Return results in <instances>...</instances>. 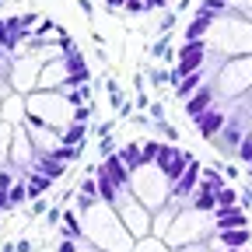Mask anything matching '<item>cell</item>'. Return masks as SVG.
I'll return each mask as SVG.
<instances>
[{
  "mask_svg": "<svg viewBox=\"0 0 252 252\" xmlns=\"http://www.w3.org/2000/svg\"><path fill=\"white\" fill-rule=\"evenodd\" d=\"M224 126H228V109H224V105H214L210 112H203V116L196 119V130H200V137H207V140H217L220 133H224Z\"/></svg>",
  "mask_w": 252,
  "mask_h": 252,
  "instance_id": "cell-1",
  "label": "cell"
},
{
  "mask_svg": "<svg viewBox=\"0 0 252 252\" xmlns=\"http://www.w3.org/2000/svg\"><path fill=\"white\" fill-rule=\"evenodd\" d=\"M214 105H217V91H214V84H210V81L193 94V98H186V112L193 116V119H200V116H203V112H210Z\"/></svg>",
  "mask_w": 252,
  "mask_h": 252,
  "instance_id": "cell-2",
  "label": "cell"
},
{
  "mask_svg": "<svg viewBox=\"0 0 252 252\" xmlns=\"http://www.w3.org/2000/svg\"><path fill=\"white\" fill-rule=\"evenodd\" d=\"M228 228H249V214L238 207H217L214 210V231H228Z\"/></svg>",
  "mask_w": 252,
  "mask_h": 252,
  "instance_id": "cell-3",
  "label": "cell"
},
{
  "mask_svg": "<svg viewBox=\"0 0 252 252\" xmlns=\"http://www.w3.org/2000/svg\"><path fill=\"white\" fill-rule=\"evenodd\" d=\"M217 249H245L249 245V228H228V231H214L210 238Z\"/></svg>",
  "mask_w": 252,
  "mask_h": 252,
  "instance_id": "cell-4",
  "label": "cell"
},
{
  "mask_svg": "<svg viewBox=\"0 0 252 252\" xmlns=\"http://www.w3.org/2000/svg\"><path fill=\"white\" fill-rule=\"evenodd\" d=\"M189 165H193V158H189V151H179V147H175V151H172V158H168V165H165V175L172 179V186H175V182L182 179V172H186Z\"/></svg>",
  "mask_w": 252,
  "mask_h": 252,
  "instance_id": "cell-5",
  "label": "cell"
},
{
  "mask_svg": "<svg viewBox=\"0 0 252 252\" xmlns=\"http://www.w3.org/2000/svg\"><path fill=\"white\" fill-rule=\"evenodd\" d=\"M203 84H207V74H203V70H196V74L182 77V81L175 84V91H179V98H193V94H196Z\"/></svg>",
  "mask_w": 252,
  "mask_h": 252,
  "instance_id": "cell-6",
  "label": "cell"
},
{
  "mask_svg": "<svg viewBox=\"0 0 252 252\" xmlns=\"http://www.w3.org/2000/svg\"><path fill=\"white\" fill-rule=\"evenodd\" d=\"M32 172H42V175H49V179H60L63 172H67V165L56 161V158H49V154H39L35 165H32Z\"/></svg>",
  "mask_w": 252,
  "mask_h": 252,
  "instance_id": "cell-7",
  "label": "cell"
},
{
  "mask_svg": "<svg viewBox=\"0 0 252 252\" xmlns=\"http://www.w3.org/2000/svg\"><path fill=\"white\" fill-rule=\"evenodd\" d=\"M25 182H28V196H42L56 179H49V175H42V172H28V175H25Z\"/></svg>",
  "mask_w": 252,
  "mask_h": 252,
  "instance_id": "cell-8",
  "label": "cell"
},
{
  "mask_svg": "<svg viewBox=\"0 0 252 252\" xmlns=\"http://www.w3.org/2000/svg\"><path fill=\"white\" fill-rule=\"evenodd\" d=\"M200 186L203 189H210V193H220L228 182H224V175L220 172H214V168H203V175H200Z\"/></svg>",
  "mask_w": 252,
  "mask_h": 252,
  "instance_id": "cell-9",
  "label": "cell"
},
{
  "mask_svg": "<svg viewBox=\"0 0 252 252\" xmlns=\"http://www.w3.org/2000/svg\"><path fill=\"white\" fill-rule=\"evenodd\" d=\"M217 207H238V193H235L231 186H224V189L217 193Z\"/></svg>",
  "mask_w": 252,
  "mask_h": 252,
  "instance_id": "cell-10",
  "label": "cell"
},
{
  "mask_svg": "<svg viewBox=\"0 0 252 252\" xmlns=\"http://www.w3.org/2000/svg\"><path fill=\"white\" fill-rule=\"evenodd\" d=\"M235 158H238V161H245V165H252V133L242 140V147L235 151Z\"/></svg>",
  "mask_w": 252,
  "mask_h": 252,
  "instance_id": "cell-11",
  "label": "cell"
},
{
  "mask_svg": "<svg viewBox=\"0 0 252 252\" xmlns=\"http://www.w3.org/2000/svg\"><path fill=\"white\" fill-rule=\"evenodd\" d=\"M56 252H77V238H67V235H63V242L56 245Z\"/></svg>",
  "mask_w": 252,
  "mask_h": 252,
  "instance_id": "cell-12",
  "label": "cell"
},
{
  "mask_svg": "<svg viewBox=\"0 0 252 252\" xmlns=\"http://www.w3.org/2000/svg\"><path fill=\"white\" fill-rule=\"evenodd\" d=\"M126 11H133V14H140V11H147V4H144V0H126Z\"/></svg>",
  "mask_w": 252,
  "mask_h": 252,
  "instance_id": "cell-13",
  "label": "cell"
},
{
  "mask_svg": "<svg viewBox=\"0 0 252 252\" xmlns=\"http://www.w3.org/2000/svg\"><path fill=\"white\" fill-rule=\"evenodd\" d=\"M144 4H147V11H158V7H165L168 0H144Z\"/></svg>",
  "mask_w": 252,
  "mask_h": 252,
  "instance_id": "cell-14",
  "label": "cell"
},
{
  "mask_svg": "<svg viewBox=\"0 0 252 252\" xmlns=\"http://www.w3.org/2000/svg\"><path fill=\"white\" fill-rule=\"evenodd\" d=\"M109 7H126V0H105Z\"/></svg>",
  "mask_w": 252,
  "mask_h": 252,
  "instance_id": "cell-15",
  "label": "cell"
},
{
  "mask_svg": "<svg viewBox=\"0 0 252 252\" xmlns=\"http://www.w3.org/2000/svg\"><path fill=\"white\" fill-rule=\"evenodd\" d=\"M220 252H242V249H220Z\"/></svg>",
  "mask_w": 252,
  "mask_h": 252,
  "instance_id": "cell-16",
  "label": "cell"
}]
</instances>
